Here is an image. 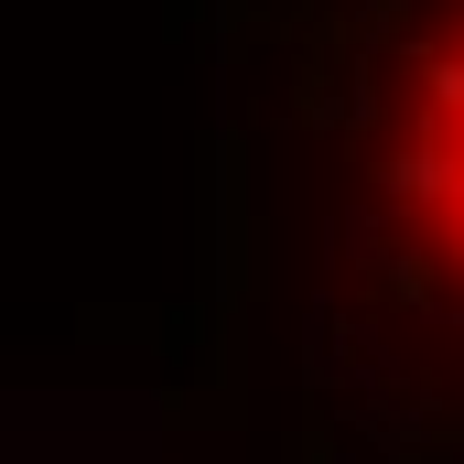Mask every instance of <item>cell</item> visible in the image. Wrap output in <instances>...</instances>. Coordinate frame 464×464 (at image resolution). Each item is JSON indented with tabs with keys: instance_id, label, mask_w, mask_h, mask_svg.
<instances>
[{
	"instance_id": "1",
	"label": "cell",
	"mask_w": 464,
	"mask_h": 464,
	"mask_svg": "<svg viewBox=\"0 0 464 464\" xmlns=\"http://www.w3.org/2000/svg\"><path fill=\"white\" fill-rule=\"evenodd\" d=\"M217 173L346 367L464 378V0H217Z\"/></svg>"
}]
</instances>
